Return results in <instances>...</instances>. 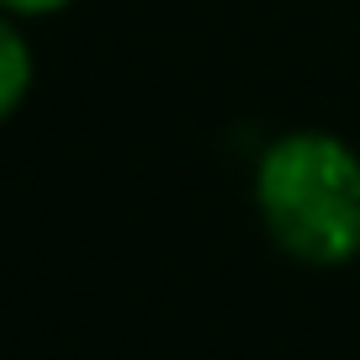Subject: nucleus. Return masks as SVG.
Listing matches in <instances>:
<instances>
[{
	"mask_svg": "<svg viewBox=\"0 0 360 360\" xmlns=\"http://www.w3.org/2000/svg\"><path fill=\"white\" fill-rule=\"evenodd\" d=\"M255 212L270 244L302 265L360 259V154L334 133H281L255 165Z\"/></svg>",
	"mask_w": 360,
	"mask_h": 360,
	"instance_id": "1",
	"label": "nucleus"
},
{
	"mask_svg": "<svg viewBox=\"0 0 360 360\" xmlns=\"http://www.w3.org/2000/svg\"><path fill=\"white\" fill-rule=\"evenodd\" d=\"M32 43H27V32L16 27V16L0 11V122H11L16 112H22L27 90H32Z\"/></svg>",
	"mask_w": 360,
	"mask_h": 360,
	"instance_id": "2",
	"label": "nucleus"
},
{
	"mask_svg": "<svg viewBox=\"0 0 360 360\" xmlns=\"http://www.w3.org/2000/svg\"><path fill=\"white\" fill-rule=\"evenodd\" d=\"M75 0H0V11L6 16H16V22H37V16H58V11H69Z\"/></svg>",
	"mask_w": 360,
	"mask_h": 360,
	"instance_id": "3",
	"label": "nucleus"
}]
</instances>
